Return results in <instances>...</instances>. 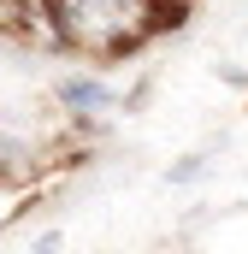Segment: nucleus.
I'll return each instance as SVG.
<instances>
[{
    "label": "nucleus",
    "mask_w": 248,
    "mask_h": 254,
    "mask_svg": "<svg viewBox=\"0 0 248 254\" xmlns=\"http://www.w3.org/2000/svg\"><path fill=\"white\" fill-rule=\"evenodd\" d=\"M48 36L83 54H124L166 24V0H42Z\"/></svg>",
    "instance_id": "1"
},
{
    "label": "nucleus",
    "mask_w": 248,
    "mask_h": 254,
    "mask_svg": "<svg viewBox=\"0 0 248 254\" xmlns=\"http://www.w3.org/2000/svg\"><path fill=\"white\" fill-rule=\"evenodd\" d=\"M60 101L71 113H101V107H113V89L95 77H71V83H60Z\"/></svg>",
    "instance_id": "2"
},
{
    "label": "nucleus",
    "mask_w": 248,
    "mask_h": 254,
    "mask_svg": "<svg viewBox=\"0 0 248 254\" xmlns=\"http://www.w3.org/2000/svg\"><path fill=\"white\" fill-rule=\"evenodd\" d=\"M0 6H6V0H0Z\"/></svg>",
    "instance_id": "3"
}]
</instances>
